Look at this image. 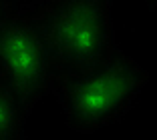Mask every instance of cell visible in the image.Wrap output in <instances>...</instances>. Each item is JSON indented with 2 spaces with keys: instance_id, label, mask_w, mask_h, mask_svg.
<instances>
[{
  "instance_id": "obj_6",
  "label": "cell",
  "mask_w": 157,
  "mask_h": 140,
  "mask_svg": "<svg viewBox=\"0 0 157 140\" xmlns=\"http://www.w3.org/2000/svg\"><path fill=\"white\" fill-rule=\"evenodd\" d=\"M12 12H14L12 0H0V22H4Z\"/></svg>"
},
{
  "instance_id": "obj_4",
  "label": "cell",
  "mask_w": 157,
  "mask_h": 140,
  "mask_svg": "<svg viewBox=\"0 0 157 140\" xmlns=\"http://www.w3.org/2000/svg\"><path fill=\"white\" fill-rule=\"evenodd\" d=\"M26 120L16 88L0 72V140H22Z\"/></svg>"
},
{
  "instance_id": "obj_3",
  "label": "cell",
  "mask_w": 157,
  "mask_h": 140,
  "mask_svg": "<svg viewBox=\"0 0 157 140\" xmlns=\"http://www.w3.org/2000/svg\"><path fill=\"white\" fill-rule=\"evenodd\" d=\"M109 2L111 0H56L55 34L60 76L87 74L119 50Z\"/></svg>"
},
{
  "instance_id": "obj_1",
  "label": "cell",
  "mask_w": 157,
  "mask_h": 140,
  "mask_svg": "<svg viewBox=\"0 0 157 140\" xmlns=\"http://www.w3.org/2000/svg\"><path fill=\"white\" fill-rule=\"evenodd\" d=\"M147 82V70L117 50L91 72L60 76L52 94L60 104L67 126L81 134H93L123 120Z\"/></svg>"
},
{
  "instance_id": "obj_5",
  "label": "cell",
  "mask_w": 157,
  "mask_h": 140,
  "mask_svg": "<svg viewBox=\"0 0 157 140\" xmlns=\"http://www.w3.org/2000/svg\"><path fill=\"white\" fill-rule=\"evenodd\" d=\"M56 4V0H12L14 12L34 10V12H48Z\"/></svg>"
},
{
  "instance_id": "obj_2",
  "label": "cell",
  "mask_w": 157,
  "mask_h": 140,
  "mask_svg": "<svg viewBox=\"0 0 157 140\" xmlns=\"http://www.w3.org/2000/svg\"><path fill=\"white\" fill-rule=\"evenodd\" d=\"M0 72L16 88L28 116L44 96L52 94L60 78L55 8L12 12L0 22Z\"/></svg>"
},
{
  "instance_id": "obj_7",
  "label": "cell",
  "mask_w": 157,
  "mask_h": 140,
  "mask_svg": "<svg viewBox=\"0 0 157 140\" xmlns=\"http://www.w3.org/2000/svg\"><path fill=\"white\" fill-rule=\"evenodd\" d=\"M145 2H147V6H149V8H155V6H157V0H145Z\"/></svg>"
}]
</instances>
